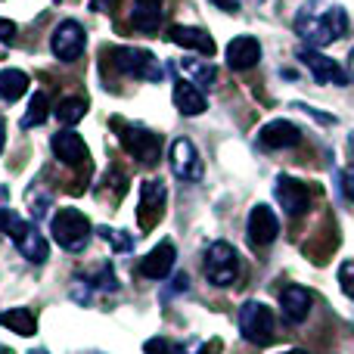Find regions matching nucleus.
<instances>
[{
    "label": "nucleus",
    "instance_id": "obj_35",
    "mask_svg": "<svg viewBox=\"0 0 354 354\" xmlns=\"http://www.w3.org/2000/svg\"><path fill=\"white\" fill-rule=\"evenodd\" d=\"M3 140H6V131H3V118H0V153H3Z\"/></svg>",
    "mask_w": 354,
    "mask_h": 354
},
{
    "label": "nucleus",
    "instance_id": "obj_14",
    "mask_svg": "<svg viewBox=\"0 0 354 354\" xmlns=\"http://www.w3.org/2000/svg\"><path fill=\"white\" fill-rule=\"evenodd\" d=\"M50 149H53V156L62 162V165H84L87 159H91V149H87V143L81 140V134H75V131H59V134H53V140H50Z\"/></svg>",
    "mask_w": 354,
    "mask_h": 354
},
{
    "label": "nucleus",
    "instance_id": "obj_15",
    "mask_svg": "<svg viewBox=\"0 0 354 354\" xmlns=\"http://www.w3.org/2000/svg\"><path fill=\"white\" fill-rule=\"evenodd\" d=\"M10 239H12V245H16V249L28 258V261H35V264L47 261L50 249H47V239H44V233H41V227H37V224L22 221V224H19V230L12 233Z\"/></svg>",
    "mask_w": 354,
    "mask_h": 354
},
{
    "label": "nucleus",
    "instance_id": "obj_5",
    "mask_svg": "<svg viewBox=\"0 0 354 354\" xmlns=\"http://www.w3.org/2000/svg\"><path fill=\"white\" fill-rule=\"evenodd\" d=\"M112 128L122 137V147L131 153V159L143 162V165H156L162 159V140L153 131L140 128V124H124L122 118H112Z\"/></svg>",
    "mask_w": 354,
    "mask_h": 354
},
{
    "label": "nucleus",
    "instance_id": "obj_19",
    "mask_svg": "<svg viewBox=\"0 0 354 354\" xmlns=\"http://www.w3.org/2000/svg\"><path fill=\"white\" fill-rule=\"evenodd\" d=\"M168 37L183 50H193V53H202V56H214V41L208 31L202 28H189V25H171L168 28Z\"/></svg>",
    "mask_w": 354,
    "mask_h": 354
},
{
    "label": "nucleus",
    "instance_id": "obj_12",
    "mask_svg": "<svg viewBox=\"0 0 354 354\" xmlns=\"http://www.w3.org/2000/svg\"><path fill=\"white\" fill-rule=\"evenodd\" d=\"M299 59L308 66V72L314 75V81H317V84H348V75L342 72V66H339L336 59H330V56H324L320 50L301 47L299 50Z\"/></svg>",
    "mask_w": 354,
    "mask_h": 354
},
{
    "label": "nucleus",
    "instance_id": "obj_21",
    "mask_svg": "<svg viewBox=\"0 0 354 354\" xmlns=\"http://www.w3.org/2000/svg\"><path fill=\"white\" fill-rule=\"evenodd\" d=\"M131 16H134L137 28L153 35V31H159V25H162V0H134Z\"/></svg>",
    "mask_w": 354,
    "mask_h": 354
},
{
    "label": "nucleus",
    "instance_id": "obj_39",
    "mask_svg": "<svg viewBox=\"0 0 354 354\" xmlns=\"http://www.w3.org/2000/svg\"><path fill=\"white\" fill-rule=\"evenodd\" d=\"M283 354H308V351H301V348H292V351H283Z\"/></svg>",
    "mask_w": 354,
    "mask_h": 354
},
{
    "label": "nucleus",
    "instance_id": "obj_38",
    "mask_svg": "<svg viewBox=\"0 0 354 354\" xmlns=\"http://www.w3.org/2000/svg\"><path fill=\"white\" fill-rule=\"evenodd\" d=\"M239 3H249V6H258V3H261V0H239Z\"/></svg>",
    "mask_w": 354,
    "mask_h": 354
},
{
    "label": "nucleus",
    "instance_id": "obj_16",
    "mask_svg": "<svg viewBox=\"0 0 354 354\" xmlns=\"http://www.w3.org/2000/svg\"><path fill=\"white\" fill-rule=\"evenodd\" d=\"M301 140V131L295 124H289L286 118L268 122L264 128H258V147L264 149H289Z\"/></svg>",
    "mask_w": 354,
    "mask_h": 354
},
{
    "label": "nucleus",
    "instance_id": "obj_26",
    "mask_svg": "<svg viewBox=\"0 0 354 354\" xmlns=\"http://www.w3.org/2000/svg\"><path fill=\"white\" fill-rule=\"evenodd\" d=\"M47 93L44 91H37L35 97H31V103H28V112L22 115V128L28 131V128H37V124H44V118H47Z\"/></svg>",
    "mask_w": 354,
    "mask_h": 354
},
{
    "label": "nucleus",
    "instance_id": "obj_37",
    "mask_svg": "<svg viewBox=\"0 0 354 354\" xmlns=\"http://www.w3.org/2000/svg\"><path fill=\"white\" fill-rule=\"evenodd\" d=\"M28 354H50V351H47V348H31Z\"/></svg>",
    "mask_w": 354,
    "mask_h": 354
},
{
    "label": "nucleus",
    "instance_id": "obj_17",
    "mask_svg": "<svg viewBox=\"0 0 354 354\" xmlns=\"http://www.w3.org/2000/svg\"><path fill=\"white\" fill-rule=\"evenodd\" d=\"M258 59H261V44L252 35L233 37L230 47H227V66H230L233 72H249V68L258 66Z\"/></svg>",
    "mask_w": 354,
    "mask_h": 354
},
{
    "label": "nucleus",
    "instance_id": "obj_24",
    "mask_svg": "<svg viewBox=\"0 0 354 354\" xmlns=\"http://www.w3.org/2000/svg\"><path fill=\"white\" fill-rule=\"evenodd\" d=\"M87 97H62L59 103H56V112L53 115L59 118L62 124H66V128H72V124H78L81 118L87 115Z\"/></svg>",
    "mask_w": 354,
    "mask_h": 354
},
{
    "label": "nucleus",
    "instance_id": "obj_23",
    "mask_svg": "<svg viewBox=\"0 0 354 354\" xmlns=\"http://www.w3.org/2000/svg\"><path fill=\"white\" fill-rule=\"evenodd\" d=\"M0 326L19 333V336H35L37 333V317L28 308H10V311L0 314Z\"/></svg>",
    "mask_w": 354,
    "mask_h": 354
},
{
    "label": "nucleus",
    "instance_id": "obj_41",
    "mask_svg": "<svg viewBox=\"0 0 354 354\" xmlns=\"http://www.w3.org/2000/svg\"><path fill=\"white\" fill-rule=\"evenodd\" d=\"M0 354H12V351L10 348H0Z\"/></svg>",
    "mask_w": 354,
    "mask_h": 354
},
{
    "label": "nucleus",
    "instance_id": "obj_11",
    "mask_svg": "<svg viewBox=\"0 0 354 354\" xmlns=\"http://www.w3.org/2000/svg\"><path fill=\"white\" fill-rule=\"evenodd\" d=\"M245 236L255 249H268L277 236H280V221H277L274 208L270 205H255L249 214V227H245Z\"/></svg>",
    "mask_w": 354,
    "mask_h": 354
},
{
    "label": "nucleus",
    "instance_id": "obj_7",
    "mask_svg": "<svg viewBox=\"0 0 354 354\" xmlns=\"http://www.w3.org/2000/svg\"><path fill=\"white\" fill-rule=\"evenodd\" d=\"M84 47H87V35L75 19H62L53 28V35H50V50H53V56L59 62H75L84 53Z\"/></svg>",
    "mask_w": 354,
    "mask_h": 354
},
{
    "label": "nucleus",
    "instance_id": "obj_10",
    "mask_svg": "<svg viewBox=\"0 0 354 354\" xmlns=\"http://www.w3.org/2000/svg\"><path fill=\"white\" fill-rule=\"evenodd\" d=\"M168 162H171L174 177H180V180H202V174H205V165H202V159H199V149H196L187 137H177L171 143Z\"/></svg>",
    "mask_w": 354,
    "mask_h": 354
},
{
    "label": "nucleus",
    "instance_id": "obj_8",
    "mask_svg": "<svg viewBox=\"0 0 354 354\" xmlns=\"http://www.w3.org/2000/svg\"><path fill=\"white\" fill-rule=\"evenodd\" d=\"M168 202V189L165 180H143L140 183V202H137V221H140V230H153L156 221L162 218Z\"/></svg>",
    "mask_w": 354,
    "mask_h": 354
},
{
    "label": "nucleus",
    "instance_id": "obj_13",
    "mask_svg": "<svg viewBox=\"0 0 354 354\" xmlns=\"http://www.w3.org/2000/svg\"><path fill=\"white\" fill-rule=\"evenodd\" d=\"M174 261H177L174 243H171V239H162L153 252H147V255L140 258V268H137V270H140L147 280H165V277L174 270Z\"/></svg>",
    "mask_w": 354,
    "mask_h": 354
},
{
    "label": "nucleus",
    "instance_id": "obj_29",
    "mask_svg": "<svg viewBox=\"0 0 354 354\" xmlns=\"http://www.w3.org/2000/svg\"><path fill=\"white\" fill-rule=\"evenodd\" d=\"M339 283H342L345 295H348V299H354V264H351V261H345L342 268H339Z\"/></svg>",
    "mask_w": 354,
    "mask_h": 354
},
{
    "label": "nucleus",
    "instance_id": "obj_1",
    "mask_svg": "<svg viewBox=\"0 0 354 354\" xmlns=\"http://www.w3.org/2000/svg\"><path fill=\"white\" fill-rule=\"evenodd\" d=\"M292 28L308 47H326V44L339 41L348 31V16L339 3L330 0H305L292 19Z\"/></svg>",
    "mask_w": 354,
    "mask_h": 354
},
{
    "label": "nucleus",
    "instance_id": "obj_2",
    "mask_svg": "<svg viewBox=\"0 0 354 354\" xmlns=\"http://www.w3.org/2000/svg\"><path fill=\"white\" fill-rule=\"evenodd\" d=\"M50 233L66 252H84L87 243H91L93 227L87 221V214L78 212V208H59L50 221Z\"/></svg>",
    "mask_w": 354,
    "mask_h": 354
},
{
    "label": "nucleus",
    "instance_id": "obj_36",
    "mask_svg": "<svg viewBox=\"0 0 354 354\" xmlns=\"http://www.w3.org/2000/svg\"><path fill=\"white\" fill-rule=\"evenodd\" d=\"M348 75L354 78V50H351V56H348Z\"/></svg>",
    "mask_w": 354,
    "mask_h": 354
},
{
    "label": "nucleus",
    "instance_id": "obj_4",
    "mask_svg": "<svg viewBox=\"0 0 354 354\" xmlns=\"http://www.w3.org/2000/svg\"><path fill=\"white\" fill-rule=\"evenodd\" d=\"M236 326H239V336L252 345H270L274 342L277 320H274V311H270L264 301H245V305L239 308Z\"/></svg>",
    "mask_w": 354,
    "mask_h": 354
},
{
    "label": "nucleus",
    "instance_id": "obj_20",
    "mask_svg": "<svg viewBox=\"0 0 354 354\" xmlns=\"http://www.w3.org/2000/svg\"><path fill=\"white\" fill-rule=\"evenodd\" d=\"M280 308L289 324H301L311 314V292L305 286H286L280 295Z\"/></svg>",
    "mask_w": 354,
    "mask_h": 354
},
{
    "label": "nucleus",
    "instance_id": "obj_32",
    "mask_svg": "<svg viewBox=\"0 0 354 354\" xmlns=\"http://www.w3.org/2000/svg\"><path fill=\"white\" fill-rule=\"evenodd\" d=\"M342 189H345V196H348V199H354V165L342 168Z\"/></svg>",
    "mask_w": 354,
    "mask_h": 354
},
{
    "label": "nucleus",
    "instance_id": "obj_6",
    "mask_svg": "<svg viewBox=\"0 0 354 354\" xmlns=\"http://www.w3.org/2000/svg\"><path fill=\"white\" fill-rule=\"evenodd\" d=\"M202 268H205V280L212 286H230L239 277V255L230 243H221L214 239L205 249V258H202Z\"/></svg>",
    "mask_w": 354,
    "mask_h": 354
},
{
    "label": "nucleus",
    "instance_id": "obj_9",
    "mask_svg": "<svg viewBox=\"0 0 354 354\" xmlns=\"http://www.w3.org/2000/svg\"><path fill=\"white\" fill-rule=\"evenodd\" d=\"M277 202H280L292 218H301V214L311 212V187L292 174H280L277 177Z\"/></svg>",
    "mask_w": 354,
    "mask_h": 354
},
{
    "label": "nucleus",
    "instance_id": "obj_3",
    "mask_svg": "<svg viewBox=\"0 0 354 354\" xmlns=\"http://www.w3.org/2000/svg\"><path fill=\"white\" fill-rule=\"evenodd\" d=\"M115 68L122 75H131V78H140V81H162L165 78V66L156 59L149 50L140 47H109L106 50Z\"/></svg>",
    "mask_w": 354,
    "mask_h": 354
},
{
    "label": "nucleus",
    "instance_id": "obj_40",
    "mask_svg": "<svg viewBox=\"0 0 354 354\" xmlns=\"http://www.w3.org/2000/svg\"><path fill=\"white\" fill-rule=\"evenodd\" d=\"M348 140H351V153H354V131H351V137H348Z\"/></svg>",
    "mask_w": 354,
    "mask_h": 354
},
{
    "label": "nucleus",
    "instance_id": "obj_25",
    "mask_svg": "<svg viewBox=\"0 0 354 354\" xmlns=\"http://www.w3.org/2000/svg\"><path fill=\"white\" fill-rule=\"evenodd\" d=\"M183 72H187V78L193 81L196 87H212L214 81H218V68L212 66V62H199V59H187L183 62Z\"/></svg>",
    "mask_w": 354,
    "mask_h": 354
},
{
    "label": "nucleus",
    "instance_id": "obj_27",
    "mask_svg": "<svg viewBox=\"0 0 354 354\" xmlns=\"http://www.w3.org/2000/svg\"><path fill=\"white\" fill-rule=\"evenodd\" d=\"M87 283L97 289H103V292H115L118 289V277L112 274V264H100L93 274H87Z\"/></svg>",
    "mask_w": 354,
    "mask_h": 354
},
{
    "label": "nucleus",
    "instance_id": "obj_34",
    "mask_svg": "<svg viewBox=\"0 0 354 354\" xmlns=\"http://www.w3.org/2000/svg\"><path fill=\"white\" fill-rule=\"evenodd\" d=\"M214 6H221L224 12H236L239 10V0H212Z\"/></svg>",
    "mask_w": 354,
    "mask_h": 354
},
{
    "label": "nucleus",
    "instance_id": "obj_28",
    "mask_svg": "<svg viewBox=\"0 0 354 354\" xmlns=\"http://www.w3.org/2000/svg\"><path fill=\"white\" fill-rule=\"evenodd\" d=\"M100 233H103V236H109V245L118 252V255H124V252L134 249V239H131L128 230H106V227H100Z\"/></svg>",
    "mask_w": 354,
    "mask_h": 354
},
{
    "label": "nucleus",
    "instance_id": "obj_22",
    "mask_svg": "<svg viewBox=\"0 0 354 354\" xmlns=\"http://www.w3.org/2000/svg\"><path fill=\"white\" fill-rule=\"evenodd\" d=\"M25 91H28V75L22 68H3L0 72V100L16 103L25 97Z\"/></svg>",
    "mask_w": 354,
    "mask_h": 354
},
{
    "label": "nucleus",
    "instance_id": "obj_30",
    "mask_svg": "<svg viewBox=\"0 0 354 354\" xmlns=\"http://www.w3.org/2000/svg\"><path fill=\"white\" fill-rule=\"evenodd\" d=\"M143 354H177V351L168 339H149V342L143 345Z\"/></svg>",
    "mask_w": 354,
    "mask_h": 354
},
{
    "label": "nucleus",
    "instance_id": "obj_31",
    "mask_svg": "<svg viewBox=\"0 0 354 354\" xmlns=\"http://www.w3.org/2000/svg\"><path fill=\"white\" fill-rule=\"evenodd\" d=\"M16 35H19L16 22H12V19H3V16H0V44H12V41H16Z\"/></svg>",
    "mask_w": 354,
    "mask_h": 354
},
{
    "label": "nucleus",
    "instance_id": "obj_18",
    "mask_svg": "<svg viewBox=\"0 0 354 354\" xmlns=\"http://www.w3.org/2000/svg\"><path fill=\"white\" fill-rule=\"evenodd\" d=\"M171 100H174V109L180 112V115L193 118V115H202V112L208 109V100L205 93L199 91V87L193 84V81H174V91H171Z\"/></svg>",
    "mask_w": 354,
    "mask_h": 354
},
{
    "label": "nucleus",
    "instance_id": "obj_33",
    "mask_svg": "<svg viewBox=\"0 0 354 354\" xmlns=\"http://www.w3.org/2000/svg\"><path fill=\"white\" fill-rule=\"evenodd\" d=\"M224 351V345H221V339H212V342H205L196 354H221Z\"/></svg>",
    "mask_w": 354,
    "mask_h": 354
}]
</instances>
